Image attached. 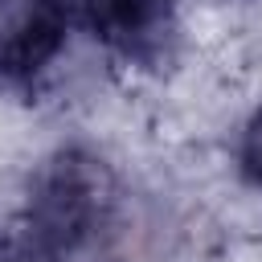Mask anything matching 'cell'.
<instances>
[{
	"mask_svg": "<svg viewBox=\"0 0 262 262\" xmlns=\"http://www.w3.org/2000/svg\"><path fill=\"white\" fill-rule=\"evenodd\" d=\"M86 29L127 66L160 70L176 49L172 0H86Z\"/></svg>",
	"mask_w": 262,
	"mask_h": 262,
	"instance_id": "cell-1",
	"label": "cell"
},
{
	"mask_svg": "<svg viewBox=\"0 0 262 262\" xmlns=\"http://www.w3.org/2000/svg\"><path fill=\"white\" fill-rule=\"evenodd\" d=\"M74 0H0V82L41 78L66 49Z\"/></svg>",
	"mask_w": 262,
	"mask_h": 262,
	"instance_id": "cell-2",
	"label": "cell"
},
{
	"mask_svg": "<svg viewBox=\"0 0 262 262\" xmlns=\"http://www.w3.org/2000/svg\"><path fill=\"white\" fill-rule=\"evenodd\" d=\"M233 164H237V176H242L250 188H262V106H254L250 119H246L242 131H237Z\"/></svg>",
	"mask_w": 262,
	"mask_h": 262,
	"instance_id": "cell-3",
	"label": "cell"
}]
</instances>
